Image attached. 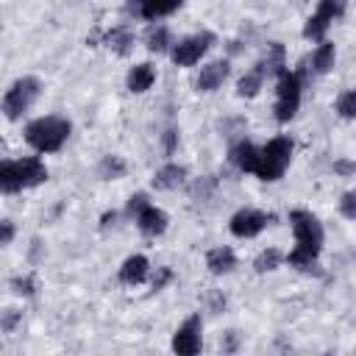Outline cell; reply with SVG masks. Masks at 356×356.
I'll return each instance as SVG.
<instances>
[{
  "mask_svg": "<svg viewBox=\"0 0 356 356\" xmlns=\"http://www.w3.org/2000/svg\"><path fill=\"white\" fill-rule=\"evenodd\" d=\"M289 222H292V234H295V248L286 256L289 267L312 270V264L317 261L320 248H323V225L312 211H303V209L289 211Z\"/></svg>",
  "mask_w": 356,
  "mask_h": 356,
  "instance_id": "obj_1",
  "label": "cell"
},
{
  "mask_svg": "<svg viewBox=\"0 0 356 356\" xmlns=\"http://www.w3.org/2000/svg\"><path fill=\"white\" fill-rule=\"evenodd\" d=\"M72 125L64 117H39L25 125V142L39 153H56L67 142Z\"/></svg>",
  "mask_w": 356,
  "mask_h": 356,
  "instance_id": "obj_2",
  "label": "cell"
},
{
  "mask_svg": "<svg viewBox=\"0 0 356 356\" xmlns=\"http://www.w3.org/2000/svg\"><path fill=\"white\" fill-rule=\"evenodd\" d=\"M44 178H47V167L36 156L0 164V189L6 195H14V192L28 189V186H39Z\"/></svg>",
  "mask_w": 356,
  "mask_h": 356,
  "instance_id": "obj_3",
  "label": "cell"
},
{
  "mask_svg": "<svg viewBox=\"0 0 356 356\" xmlns=\"http://www.w3.org/2000/svg\"><path fill=\"white\" fill-rule=\"evenodd\" d=\"M39 92H42L39 78H33V75L17 78V81L6 89V95H3V114H6L8 120H19V117L33 106V100L39 97Z\"/></svg>",
  "mask_w": 356,
  "mask_h": 356,
  "instance_id": "obj_4",
  "label": "cell"
},
{
  "mask_svg": "<svg viewBox=\"0 0 356 356\" xmlns=\"http://www.w3.org/2000/svg\"><path fill=\"white\" fill-rule=\"evenodd\" d=\"M292 161V139L289 136H275L261 147V164H259V178L261 181H278Z\"/></svg>",
  "mask_w": 356,
  "mask_h": 356,
  "instance_id": "obj_5",
  "label": "cell"
},
{
  "mask_svg": "<svg viewBox=\"0 0 356 356\" xmlns=\"http://www.w3.org/2000/svg\"><path fill=\"white\" fill-rule=\"evenodd\" d=\"M300 108V78L289 70L278 75V95H275V120L289 122Z\"/></svg>",
  "mask_w": 356,
  "mask_h": 356,
  "instance_id": "obj_6",
  "label": "cell"
},
{
  "mask_svg": "<svg viewBox=\"0 0 356 356\" xmlns=\"http://www.w3.org/2000/svg\"><path fill=\"white\" fill-rule=\"evenodd\" d=\"M214 44V33H209V31H203V33H195V36H186V39H181L175 47H172V61L178 64V67H192V64H197L203 56H206V50Z\"/></svg>",
  "mask_w": 356,
  "mask_h": 356,
  "instance_id": "obj_7",
  "label": "cell"
},
{
  "mask_svg": "<svg viewBox=\"0 0 356 356\" xmlns=\"http://www.w3.org/2000/svg\"><path fill=\"white\" fill-rule=\"evenodd\" d=\"M342 11H345V0H320L317 11H314V14L306 19V25H303V36H306V39H323L325 31H328V25H331L337 17H342Z\"/></svg>",
  "mask_w": 356,
  "mask_h": 356,
  "instance_id": "obj_8",
  "label": "cell"
},
{
  "mask_svg": "<svg viewBox=\"0 0 356 356\" xmlns=\"http://www.w3.org/2000/svg\"><path fill=\"white\" fill-rule=\"evenodd\" d=\"M267 222H270V214H264V211H259V209H239V211L231 217L228 228H231L234 236H239V239H250V236L261 234Z\"/></svg>",
  "mask_w": 356,
  "mask_h": 356,
  "instance_id": "obj_9",
  "label": "cell"
},
{
  "mask_svg": "<svg viewBox=\"0 0 356 356\" xmlns=\"http://www.w3.org/2000/svg\"><path fill=\"white\" fill-rule=\"evenodd\" d=\"M200 345H203V339H200V314H192V317L175 331V337H172V350L181 353V356H195V353H200Z\"/></svg>",
  "mask_w": 356,
  "mask_h": 356,
  "instance_id": "obj_10",
  "label": "cell"
},
{
  "mask_svg": "<svg viewBox=\"0 0 356 356\" xmlns=\"http://www.w3.org/2000/svg\"><path fill=\"white\" fill-rule=\"evenodd\" d=\"M225 78H228V61H211L200 70L195 86H197V92H214L225 83Z\"/></svg>",
  "mask_w": 356,
  "mask_h": 356,
  "instance_id": "obj_11",
  "label": "cell"
},
{
  "mask_svg": "<svg viewBox=\"0 0 356 356\" xmlns=\"http://www.w3.org/2000/svg\"><path fill=\"white\" fill-rule=\"evenodd\" d=\"M147 270H150V261H147L142 253L128 256V259L122 261V267H120V281H122L125 286H136V284H142V281L147 278Z\"/></svg>",
  "mask_w": 356,
  "mask_h": 356,
  "instance_id": "obj_12",
  "label": "cell"
},
{
  "mask_svg": "<svg viewBox=\"0 0 356 356\" xmlns=\"http://www.w3.org/2000/svg\"><path fill=\"white\" fill-rule=\"evenodd\" d=\"M231 161L242 170V172H259V164H261V150L253 147L250 142H239L231 147Z\"/></svg>",
  "mask_w": 356,
  "mask_h": 356,
  "instance_id": "obj_13",
  "label": "cell"
},
{
  "mask_svg": "<svg viewBox=\"0 0 356 356\" xmlns=\"http://www.w3.org/2000/svg\"><path fill=\"white\" fill-rule=\"evenodd\" d=\"M167 214L161 211V209H156V206H147L145 211H139V217H136V225H139V231L145 234V236H161L164 231H167Z\"/></svg>",
  "mask_w": 356,
  "mask_h": 356,
  "instance_id": "obj_14",
  "label": "cell"
},
{
  "mask_svg": "<svg viewBox=\"0 0 356 356\" xmlns=\"http://www.w3.org/2000/svg\"><path fill=\"white\" fill-rule=\"evenodd\" d=\"M153 81H156V70L145 61V64H136V67H131L128 70V78H125V83H128V92H134V95H142V92H147L150 86H153Z\"/></svg>",
  "mask_w": 356,
  "mask_h": 356,
  "instance_id": "obj_15",
  "label": "cell"
},
{
  "mask_svg": "<svg viewBox=\"0 0 356 356\" xmlns=\"http://www.w3.org/2000/svg\"><path fill=\"white\" fill-rule=\"evenodd\" d=\"M206 267H209L214 275L231 273V270L236 267V256H234V250H231V248H225V245L211 248V250L206 253Z\"/></svg>",
  "mask_w": 356,
  "mask_h": 356,
  "instance_id": "obj_16",
  "label": "cell"
},
{
  "mask_svg": "<svg viewBox=\"0 0 356 356\" xmlns=\"http://www.w3.org/2000/svg\"><path fill=\"white\" fill-rule=\"evenodd\" d=\"M186 178V167L184 164H164L161 170H156L153 175V186L156 189H178Z\"/></svg>",
  "mask_w": 356,
  "mask_h": 356,
  "instance_id": "obj_17",
  "label": "cell"
},
{
  "mask_svg": "<svg viewBox=\"0 0 356 356\" xmlns=\"http://www.w3.org/2000/svg\"><path fill=\"white\" fill-rule=\"evenodd\" d=\"M184 0H139V14L145 19H156V17H167L175 8H181Z\"/></svg>",
  "mask_w": 356,
  "mask_h": 356,
  "instance_id": "obj_18",
  "label": "cell"
},
{
  "mask_svg": "<svg viewBox=\"0 0 356 356\" xmlns=\"http://www.w3.org/2000/svg\"><path fill=\"white\" fill-rule=\"evenodd\" d=\"M103 42H106V47L114 50L117 56H125V53H131V47H134V33H131L128 28H111V31L103 36Z\"/></svg>",
  "mask_w": 356,
  "mask_h": 356,
  "instance_id": "obj_19",
  "label": "cell"
},
{
  "mask_svg": "<svg viewBox=\"0 0 356 356\" xmlns=\"http://www.w3.org/2000/svg\"><path fill=\"white\" fill-rule=\"evenodd\" d=\"M261 81H264V67L259 64L256 70H250V72H245V75L239 78L236 95H239V97H256L259 89H261Z\"/></svg>",
  "mask_w": 356,
  "mask_h": 356,
  "instance_id": "obj_20",
  "label": "cell"
},
{
  "mask_svg": "<svg viewBox=\"0 0 356 356\" xmlns=\"http://www.w3.org/2000/svg\"><path fill=\"white\" fill-rule=\"evenodd\" d=\"M334 58H337V50H334V44L331 42H323L317 50H314V56H312V67H314V72H328L331 67H334Z\"/></svg>",
  "mask_w": 356,
  "mask_h": 356,
  "instance_id": "obj_21",
  "label": "cell"
},
{
  "mask_svg": "<svg viewBox=\"0 0 356 356\" xmlns=\"http://www.w3.org/2000/svg\"><path fill=\"white\" fill-rule=\"evenodd\" d=\"M281 261H284V253L275 250V248H267V250H261V253L256 256L253 267H256V273H270V270H275Z\"/></svg>",
  "mask_w": 356,
  "mask_h": 356,
  "instance_id": "obj_22",
  "label": "cell"
},
{
  "mask_svg": "<svg viewBox=\"0 0 356 356\" xmlns=\"http://www.w3.org/2000/svg\"><path fill=\"white\" fill-rule=\"evenodd\" d=\"M167 44H170V31L164 25H156L147 31V50L150 53H164Z\"/></svg>",
  "mask_w": 356,
  "mask_h": 356,
  "instance_id": "obj_23",
  "label": "cell"
},
{
  "mask_svg": "<svg viewBox=\"0 0 356 356\" xmlns=\"http://www.w3.org/2000/svg\"><path fill=\"white\" fill-rule=\"evenodd\" d=\"M97 172H100L103 178H108V181H114V178H120V175H125V161H122L120 156H103V161H100V167H97Z\"/></svg>",
  "mask_w": 356,
  "mask_h": 356,
  "instance_id": "obj_24",
  "label": "cell"
},
{
  "mask_svg": "<svg viewBox=\"0 0 356 356\" xmlns=\"http://www.w3.org/2000/svg\"><path fill=\"white\" fill-rule=\"evenodd\" d=\"M337 111H339V117H345V120H356V89L339 95Z\"/></svg>",
  "mask_w": 356,
  "mask_h": 356,
  "instance_id": "obj_25",
  "label": "cell"
},
{
  "mask_svg": "<svg viewBox=\"0 0 356 356\" xmlns=\"http://www.w3.org/2000/svg\"><path fill=\"white\" fill-rule=\"evenodd\" d=\"M11 289H14L17 295H25V298H31V295L36 292V275H33V273H28V275H19V278H14V281H11Z\"/></svg>",
  "mask_w": 356,
  "mask_h": 356,
  "instance_id": "obj_26",
  "label": "cell"
},
{
  "mask_svg": "<svg viewBox=\"0 0 356 356\" xmlns=\"http://www.w3.org/2000/svg\"><path fill=\"white\" fill-rule=\"evenodd\" d=\"M339 211H342V217L356 220V189H350L339 197Z\"/></svg>",
  "mask_w": 356,
  "mask_h": 356,
  "instance_id": "obj_27",
  "label": "cell"
},
{
  "mask_svg": "<svg viewBox=\"0 0 356 356\" xmlns=\"http://www.w3.org/2000/svg\"><path fill=\"white\" fill-rule=\"evenodd\" d=\"M150 203H147V195L145 192H136V195H131L128 197V214H134V217H139V211H145Z\"/></svg>",
  "mask_w": 356,
  "mask_h": 356,
  "instance_id": "obj_28",
  "label": "cell"
},
{
  "mask_svg": "<svg viewBox=\"0 0 356 356\" xmlns=\"http://www.w3.org/2000/svg\"><path fill=\"white\" fill-rule=\"evenodd\" d=\"M211 189H214V181L211 178H200V181L192 184V197H209Z\"/></svg>",
  "mask_w": 356,
  "mask_h": 356,
  "instance_id": "obj_29",
  "label": "cell"
},
{
  "mask_svg": "<svg viewBox=\"0 0 356 356\" xmlns=\"http://www.w3.org/2000/svg\"><path fill=\"white\" fill-rule=\"evenodd\" d=\"M167 281H172V270L170 267H159L156 275H153V289H164Z\"/></svg>",
  "mask_w": 356,
  "mask_h": 356,
  "instance_id": "obj_30",
  "label": "cell"
},
{
  "mask_svg": "<svg viewBox=\"0 0 356 356\" xmlns=\"http://www.w3.org/2000/svg\"><path fill=\"white\" fill-rule=\"evenodd\" d=\"M17 323H19V312H14V309H6V312H3V323H0V325H3V331H6V334H11Z\"/></svg>",
  "mask_w": 356,
  "mask_h": 356,
  "instance_id": "obj_31",
  "label": "cell"
},
{
  "mask_svg": "<svg viewBox=\"0 0 356 356\" xmlns=\"http://www.w3.org/2000/svg\"><path fill=\"white\" fill-rule=\"evenodd\" d=\"M0 225H3V236H0V242H3V245H11V239H14V222H11V220H3Z\"/></svg>",
  "mask_w": 356,
  "mask_h": 356,
  "instance_id": "obj_32",
  "label": "cell"
},
{
  "mask_svg": "<svg viewBox=\"0 0 356 356\" xmlns=\"http://www.w3.org/2000/svg\"><path fill=\"white\" fill-rule=\"evenodd\" d=\"M175 139H178V131H175V128L164 131V150H167V153H172V150H175Z\"/></svg>",
  "mask_w": 356,
  "mask_h": 356,
  "instance_id": "obj_33",
  "label": "cell"
},
{
  "mask_svg": "<svg viewBox=\"0 0 356 356\" xmlns=\"http://www.w3.org/2000/svg\"><path fill=\"white\" fill-rule=\"evenodd\" d=\"M334 167H337L339 172H350V170H353V164H348V161H337Z\"/></svg>",
  "mask_w": 356,
  "mask_h": 356,
  "instance_id": "obj_34",
  "label": "cell"
},
{
  "mask_svg": "<svg viewBox=\"0 0 356 356\" xmlns=\"http://www.w3.org/2000/svg\"><path fill=\"white\" fill-rule=\"evenodd\" d=\"M114 220H117V214H114V211H108V214H103V220H100V222H103V228H106V225H111Z\"/></svg>",
  "mask_w": 356,
  "mask_h": 356,
  "instance_id": "obj_35",
  "label": "cell"
}]
</instances>
